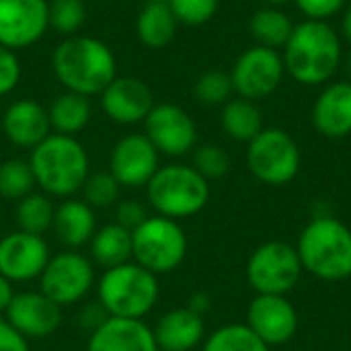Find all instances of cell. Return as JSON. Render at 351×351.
I'll return each mask as SVG.
<instances>
[{
  "mask_svg": "<svg viewBox=\"0 0 351 351\" xmlns=\"http://www.w3.org/2000/svg\"><path fill=\"white\" fill-rule=\"evenodd\" d=\"M4 319L29 341L53 335L62 325V306L49 300L41 290L16 292Z\"/></svg>",
  "mask_w": 351,
  "mask_h": 351,
  "instance_id": "obj_17",
  "label": "cell"
},
{
  "mask_svg": "<svg viewBox=\"0 0 351 351\" xmlns=\"http://www.w3.org/2000/svg\"><path fill=\"white\" fill-rule=\"evenodd\" d=\"M86 6L82 0H53L49 4V25L66 37L76 35L84 25Z\"/></svg>",
  "mask_w": 351,
  "mask_h": 351,
  "instance_id": "obj_34",
  "label": "cell"
},
{
  "mask_svg": "<svg viewBox=\"0 0 351 351\" xmlns=\"http://www.w3.org/2000/svg\"><path fill=\"white\" fill-rule=\"evenodd\" d=\"M146 2H165V0H146Z\"/></svg>",
  "mask_w": 351,
  "mask_h": 351,
  "instance_id": "obj_47",
  "label": "cell"
},
{
  "mask_svg": "<svg viewBox=\"0 0 351 351\" xmlns=\"http://www.w3.org/2000/svg\"><path fill=\"white\" fill-rule=\"evenodd\" d=\"M346 70H348V76H350V82H351V51L348 53V58H346Z\"/></svg>",
  "mask_w": 351,
  "mask_h": 351,
  "instance_id": "obj_46",
  "label": "cell"
},
{
  "mask_svg": "<svg viewBox=\"0 0 351 351\" xmlns=\"http://www.w3.org/2000/svg\"><path fill=\"white\" fill-rule=\"evenodd\" d=\"M158 351H167V350H158Z\"/></svg>",
  "mask_w": 351,
  "mask_h": 351,
  "instance_id": "obj_49",
  "label": "cell"
},
{
  "mask_svg": "<svg viewBox=\"0 0 351 351\" xmlns=\"http://www.w3.org/2000/svg\"><path fill=\"white\" fill-rule=\"evenodd\" d=\"M14 284L10 280H6L4 276H0V315L6 313V308L10 306L12 298H14Z\"/></svg>",
  "mask_w": 351,
  "mask_h": 351,
  "instance_id": "obj_42",
  "label": "cell"
},
{
  "mask_svg": "<svg viewBox=\"0 0 351 351\" xmlns=\"http://www.w3.org/2000/svg\"><path fill=\"white\" fill-rule=\"evenodd\" d=\"M263 2H265L267 6H276V8H278V6H282V4H286V2H290V0H263Z\"/></svg>",
  "mask_w": 351,
  "mask_h": 351,
  "instance_id": "obj_45",
  "label": "cell"
},
{
  "mask_svg": "<svg viewBox=\"0 0 351 351\" xmlns=\"http://www.w3.org/2000/svg\"><path fill=\"white\" fill-rule=\"evenodd\" d=\"M90 261L103 269H111L132 261V232L115 222L99 226L88 243Z\"/></svg>",
  "mask_w": 351,
  "mask_h": 351,
  "instance_id": "obj_24",
  "label": "cell"
},
{
  "mask_svg": "<svg viewBox=\"0 0 351 351\" xmlns=\"http://www.w3.org/2000/svg\"><path fill=\"white\" fill-rule=\"evenodd\" d=\"M247 327L269 348L288 343L298 329V313L286 296L257 294L247 308Z\"/></svg>",
  "mask_w": 351,
  "mask_h": 351,
  "instance_id": "obj_16",
  "label": "cell"
},
{
  "mask_svg": "<svg viewBox=\"0 0 351 351\" xmlns=\"http://www.w3.org/2000/svg\"><path fill=\"white\" fill-rule=\"evenodd\" d=\"M234 93L230 74L222 70H208L204 72L193 86V95L202 105H222L230 101V95Z\"/></svg>",
  "mask_w": 351,
  "mask_h": 351,
  "instance_id": "obj_33",
  "label": "cell"
},
{
  "mask_svg": "<svg viewBox=\"0 0 351 351\" xmlns=\"http://www.w3.org/2000/svg\"><path fill=\"white\" fill-rule=\"evenodd\" d=\"M107 319H109V315H107V311L103 308V304H101L99 300H93V302L82 304L80 311H78V315H76L78 327L84 329V331H88V335H90L95 329H99Z\"/></svg>",
  "mask_w": 351,
  "mask_h": 351,
  "instance_id": "obj_40",
  "label": "cell"
},
{
  "mask_svg": "<svg viewBox=\"0 0 351 351\" xmlns=\"http://www.w3.org/2000/svg\"><path fill=\"white\" fill-rule=\"evenodd\" d=\"M286 74L284 58L278 49L263 45L249 47L239 56L232 66L230 80L239 97L249 101H259L276 93Z\"/></svg>",
  "mask_w": 351,
  "mask_h": 351,
  "instance_id": "obj_11",
  "label": "cell"
},
{
  "mask_svg": "<svg viewBox=\"0 0 351 351\" xmlns=\"http://www.w3.org/2000/svg\"><path fill=\"white\" fill-rule=\"evenodd\" d=\"M158 150L146 134L123 136L109 154V173L121 187H146L158 171Z\"/></svg>",
  "mask_w": 351,
  "mask_h": 351,
  "instance_id": "obj_15",
  "label": "cell"
},
{
  "mask_svg": "<svg viewBox=\"0 0 351 351\" xmlns=\"http://www.w3.org/2000/svg\"><path fill=\"white\" fill-rule=\"evenodd\" d=\"M302 263L296 247L280 241L265 243L247 261V282L257 294L286 296L300 280Z\"/></svg>",
  "mask_w": 351,
  "mask_h": 351,
  "instance_id": "obj_10",
  "label": "cell"
},
{
  "mask_svg": "<svg viewBox=\"0 0 351 351\" xmlns=\"http://www.w3.org/2000/svg\"><path fill=\"white\" fill-rule=\"evenodd\" d=\"M97 282L95 263L80 251H62L49 257L39 276V290L58 306L80 304Z\"/></svg>",
  "mask_w": 351,
  "mask_h": 351,
  "instance_id": "obj_9",
  "label": "cell"
},
{
  "mask_svg": "<svg viewBox=\"0 0 351 351\" xmlns=\"http://www.w3.org/2000/svg\"><path fill=\"white\" fill-rule=\"evenodd\" d=\"M29 165L35 185L45 195L60 199L74 197L90 175L86 148L74 136L64 134H49L37 144L31 150Z\"/></svg>",
  "mask_w": 351,
  "mask_h": 351,
  "instance_id": "obj_3",
  "label": "cell"
},
{
  "mask_svg": "<svg viewBox=\"0 0 351 351\" xmlns=\"http://www.w3.org/2000/svg\"><path fill=\"white\" fill-rule=\"evenodd\" d=\"M313 125L327 138L351 134V82H333L323 88L313 105Z\"/></svg>",
  "mask_w": 351,
  "mask_h": 351,
  "instance_id": "obj_21",
  "label": "cell"
},
{
  "mask_svg": "<svg viewBox=\"0 0 351 351\" xmlns=\"http://www.w3.org/2000/svg\"><path fill=\"white\" fill-rule=\"evenodd\" d=\"M187 234L177 220L148 216L132 232V261L154 276L175 271L187 257Z\"/></svg>",
  "mask_w": 351,
  "mask_h": 351,
  "instance_id": "obj_7",
  "label": "cell"
},
{
  "mask_svg": "<svg viewBox=\"0 0 351 351\" xmlns=\"http://www.w3.org/2000/svg\"><path fill=\"white\" fill-rule=\"evenodd\" d=\"M341 33H343V37L351 43V2L348 4V8L343 12V19H341Z\"/></svg>",
  "mask_w": 351,
  "mask_h": 351,
  "instance_id": "obj_44",
  "label": "cell"
},
{
  "mask_svg": "<svg viewBox=\"0 0 351 351\" xmlns=\"http://www.w3.org/2000/svg\"><path fill=\"white\" fill-rule=\"evenodd\" d=\"M202 351H269L247 325H224L216 329Z\"/></svg>",
  "mask_w": 351,
  "mask_h": 351,
  "instance_id": "obj_30",
  "label": "cell"
},
{
  "mask_svg": "<svg viewBox=\"0 0 351 351\" xmlns=\"http://www.w3.org/2000/svg\"><path fill=\"white\" fill-rule=\"evenodd\" d=\"M21 80V64L12 49L0 45V97L14 90Z\"/></svg>",
  "mask_w": 351,
  "mask_h": 351,
  "instance_id": "obj_38",
  "label": "cell"
},
{
  "mask_svg": "<svg viewBox=\"0 0 351 351\" xmlns=\"http://www.w3.org/2000/svg\"><path fill=\"white\" fill-rule=\"evenodd\" d=\"M204 179H222L230 169L228 154L216 144H202L193 148V165H191Z\"/></svg>",
  "mask_w": 351,
  "mask_h": 351,
  "instance_id": "obj_35",
  "label": "cell"
},
{
  "mask_svg": "<svg viewBox=\"0 0 351 351\" xmlns=\"http://www.w3.org/2000/svg\"><path fill=\"white\" fill-rule=\"evenodd\" d=\"M0 239H2V230H0Z\"/></svg>",
  "mask_w": 351,
  "mask_h": 351,
  "instance_id": "obj_48",
  "label": "cell"
},
{
  "mask_svg": "<svg viewBox=\"0 0 351 351\" xmlns=\"http://www.w3.org/2000/svg\"><path fill=\"white\" fill-rule=\"evenodd\" d=\"M222 130L228 138L249 144L263 130V117L255 101L243 97L226 101L222 109Z\"/></svg>",
  "mask_w": 351,
  "mask_h": 351,
  "instance_id": "obj_27",
  "label": "cell"
},
{
  "mask_svg": "<svg viewBox=\"0 0 351 351\" xmlns=\"http://www.w3.org/2000/svg\"><path fill=\"white\" fill-rule=\"evenodd\" d=\"M56 78L70 93L101 95L117 76V62L107 43L88 35H72L56 45L51 56Z\"/></svg>",
  "mask_w": 351,
  "mask_h": 351,
  "instance_id": "obj_2",
  "label": "cell"
},
{
  "mask_svg": "<svg viewBox=\"0 0 351 351\" xmlns=\"http://www.w3.org/2000/svg\"><path fill=\"white\" fill-rule=\"evenodd\" d=\"M0 351H29V339L6 319H0Z\"/></svg>",
  "mask_w": 351,
  "mask_h": 351,
  "instance_id": "obj_41",
  "label": "cell"
},
{
  "mask_svg": "<svg viewBox=\"0 0 351 351\" xmlns=\"http://www.w3.org/2000/svg\"><path fill=\"white\" fill-rule=\"evenodd\" d=\"M144 130L158 154L171 158L191 152L197 142V125L193 117L183 107L173 103L154 105L144 119Z\"/></svg>",
  "mask_w": 351,
  "mask_h": 351,
  "instance_id": "obj_12",
  "label": "cell"
},
{
  "mask_svg": "<svg viewBox=\"0 0 351 351\" xmlns=\"http://www.w3.org/2000/svg\"><path fill=\"white\" fill-rule=\"evenodd\" d=\"M158 350L191 351L195 350L206 335L204 317L185 308H173L165 313L152 327Z\"/></svg>",
  "mask_w": 351,
  "mask_h": 351,
  "instance_id": "obj_23",
  "label": "cell"
},
{
  "mask_svg": "<svg viewBox=\"0 0 351 351\" xmlns=\"http://www.w3.org/2000/svg\"><path fill=\"white\" fill-rule=\"evenodd\" d=\"M49 257L51 251L43 237L14 230L0 239V276L12 284L39 280Z\"/></svg>",
  "mask_w": 351,
  "mask_h": 351,
  "instance_id": "obj_13",
  "label": "cell"
},
{
  "mask_svg": "<svg viewBox=\"0 0 351 351\" xmlns=\"http://www.w3.org/2000/svg\"><path fill=\"white\" fill-rule=\"evenodd\" d=\"M86 351H158V346L146 321L109 317L88 335Z\"/></svg>",
  "mask_w": 351,
  "mask_h": 351,
  "instance_id": "obj_19",
  "label": "cell"
},
{
  "mask_svg": "<svg viewBox=\"0 0 351 351\" xmlns=\"http://www.w3.org/2000/svg\"><path fill=\"white\" fill-rule=\"evenodd\" d=\"M298 10L311 21H327L337 14L348 0H294Z\"/></svg>",
  "mask_w": 351,
  "mask_h": 351,
  "instance_id": "obj_39",
  "label": "cell"
},
{
  "mask_svg": "<svg viewBox=\"0 0 351 351\" xmlns=\"http://www.w3.org/2000/svg\"><path fill=\"white\" fill-rule=\"evenodd\" d=\"M35 177L29 160L8 158L0 165V197L19 202L35 191Z\"/></svg>",
  "mask_w": 351,
  "mask_h": 351,
  "instance_id": "obj_31",
  "label": "cell"
},
{
  "mask_svg": "<svg viewBox=\"0 0 351 351\" xmlns=\"http://www.w3.org/2000/svg\"><path fill=\"white\" fill-rule=\"evenodd\" d=\"M247 167L265 185H286L300 171V148L288 132L263 128L247 144Z\"/></svg>",
  "mask_w": 351,
  "mask_h": 351,
  "instance_id": "obj_8",
  "label": "cell"
},
{
  "mask_svg": "<svg viewBox=\"0 0 351 351\" xmlns=\"http://www.w3.org/2000/svg\"><path fill=\"white\" fill-rule=\"evenodd\" d=\"M105 115L121 125H134L148 117L154 107L150 86L134 76H115L101 93Z\"/></svg>",
  "mask_w": 351,
  "mask_h": 351,
  "instance_id": "obj_18",
  "label": "cell"
},
{
  "mask_svg": "<svg viewBox=\"0 0 351 351\" xmlns=\"http://www.w3.org/2000/svg\"><path fill=\"white\" fill-rule=\"evenodd\" d=\"M80 191H82V199L93 210H107V208H115V204L119 202L121 185L109 171H99L86 177Z\"/></svg>",
  "mask_w": 351,
  "mask_h": 351,
  "instance_id": "obj_32",
  "label": "cell"
},
{
  "mask_svg": "<svg viewBox=\"0 0 351 351\" xmlns=\"http://www.w3.org/2000/svg\"><path fill=\"white\" fill-rule=\"evenodd\" d=\"M177 19L169 6V2H146V6L140 10L136 31L140 41L150 49L167 47L177 31Z\"/></svg>",
  "mask_w": 351,
  "mask_h": 351,
  "instance_id": "obj_25",
  "label": "cell"
},
{
  "mask_svg": "<svg viewBox=\"0 0 351 351\" xmlns=\"http://www.w3.org/2000/svg\"><path fill=\"white\" fill-rule=\"evenodd\" d=\"M150 208L165 218L183 220L199 214L210 199V181L204 179L191 165L158 167L146 185Z\"/></svg>",
  "mask_w": 351,
  "mask_h": 351,
  "instance_id": "obj_6",
  "label": "cell"
},
{
  "mask_svg": "<svg viewBox=\"0 0 351 351\" xmlns=\"http://www.w3.org/2000/svg\"><path fill=\"white\" fill-rule=\"evenodd\" d=\"M47 115H49V125L56 130V134L76 136L90 121L88 97L66 90V93H62V95H58L53 99Z\"/></svg>",
  "mask_w": 351,
  "mask_h": 351,
  "instance_id": "obj_26",
  "label": "cell"
},
{
  "mask_svg": "<svg viewBox=\"0 0 351 351\" xmlns=\"http://www.w3.org/2000/svg\"><path fill=\"white\" fill-rule=\"evenodd\" d=\"M302 269L337 282L351 276V228L331 216H317L300 232L296 245Z\"/></svg>",
  "mask_w": 351,
  "mask_h": 351,
  "instance_id": "obj_4",
  "label": "cell"
},
{
  "mask_svg": "<svg viewBox=\"0 0 351 351\" xmlns=\"http://www.w3.org/2000/svg\"><path fill=\"white\" fill-rule=\"evenodd\" d=\"M47 111L31 99H21L8 105L2 115V130L10 144L19 148H35L49 136Z\"/></svg>",
  "mask_w": 351,
  "mask_h": 351,
  "instance_id": "obj_20",
  "label": "cell"
},
{
  "mask_svg": "<svg viewBox=\"0 0 351 351\" xmlns=\"http://www.w3.org/2000/svg\"><path fill=\"white\" fill-rule=\"evenodd\" d=\"M53 214H56V206L51 197L45 195L43 191H31L29 195L16 202V208H14L16 230L45 237L51 230Z\"/></svg>",
  "mask_w": 351,
  "mask_h": 351,
  "instance_id": "obj_29",
  "label": "cell"
},
{
  "mask_svg": "<svg viewBox=\"0 0 351 351\" xmlns=\"http://www.w3.org/2000/svg\"><path fill=\"white\" fill-rule=\"evenodd\" d=\"M146 218H148V210L138 199H121L115 204V220L113 222L128 228L130 232H134Z\"/></svg>",
  "mask_w": 351,
  "mask_h": 351,
  "instance_id": "obj_37",
  "label": "cell"
},
{
  "mask_svg": "<svg viewBox=\"0 0 351 351\" xmlns=\"http://www.w3.org/2000/svg\"><path fill=\"white\" fill-rule=\"evenodd\" d=\"M160 296L158 276L150 274L136 261L103 269L97 282V300L109 317L140 319L148 317Z\"/></svg>",
  "mask_w": 351,
  "mask_h": 351,
  "instance_id": "obj_5",
  "label": "cell"
},
{
  "mask_svg": "<svg viewBox=\"0 0 351 351\" xmlns=\"http://www.w3.org/2000/svg\"><path fill=\"white\" fill-rule=\"evenodd\" d=\"M49 27L47 0H0V45L25 49Z\"/></svg>",
  "mask_w": 351,
  "mask_h": 351,
  "instance_id": "obj_14",
  "label": "cell"
},
{
  "mask_svg": "<svg viewBox=\"0 0 351 351\" xmlns=\"http://www.w3.org/2000/svg\"><path fill=\"white\" fill-rule=\"evenodd\" d=\"M97 228V214L84 199L68 197L56 206L51 232L66 249L78 251L86 247Z\"/></svg>",
  "mask_w": 351,
  "mask_h": 351,
  "instance_id": "obj_22",
  "label": "cell"
},
{
  "mask_svg": "<svg viewBox=\"0 0 351 351\" xmlns=\"http://www.w3.org/2000/svg\"><path fill=\"white\" fill-rule=\"evenodd\" d=\"M167 2L175 19L191 27L208 23L218 10V0H167Z\"/></svg>",
  "mask_w": 351,
  "mask_h": 351,
  "instance_id": "obj_36",
  "label": "cell"
},
{
  "mask_svg": "<svg viewBox=\"0 0 351 351\" xmlns=\"http://www.w3.org/2000/svg\"><path fill=\"white\" fill-rule=\"evenodd\" d=\"M210 296L208 294H204V292H197V294H193L191 298H189V304H187V308L189 311H193V313H197L199 317H204L208 311H210Z\"/></svg>",
  "mask_w": 351,
  "mask_h": 351,
  "instance_id": "obj_43",
  "label": "cell"
},
{
  "mask_svg": "<svg viewBox=\"0 0 351 351\" xmlns=\"http://www.w3.org/2000/svg\"><path fill=\"white\" fill-rule=\"evenodd\" d=\"M249 31H251L253 39L257 41V45H263L269 49H280V47H286V43L294 31V23L280 8L263 6L257 12H253V16L249 21Z\"/></svg>",
  "mask_w": 351,
  "mask_h": 351,
  "instance_id": "obj_28",
  "label": "cell"
},
{
  "mask_svg": "<svg viewBox=\"0 0 351 351\" xmlns=\"http://www.w3.org/2000/svg\"><path fill=\"white\" fill-rule=\"evenodd\" d=\"M286 72L304 86L329 82L341 64V39L327 21H311L294 25L284 47Z\"/></svg>",
  "mask_w": 351,
  "mask_h": 351,
  "instance_id": "obj_1",
  "label": "cell"
}]
</instances>
